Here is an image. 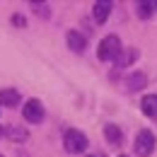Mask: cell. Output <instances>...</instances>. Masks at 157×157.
<instances>
[{
    "mask_svg": "<svg viewBox=\"0 0 157 157\" xmlns=\"http://www.w3.org/2000/svg\"><path fill=\"white\" fill-rule=\"evenodd\" d=\"M121 51H123V48H121V39L114 36V34H109V36H104V39L99 41L97 58L99 60H116Z\"/></svg>",
    "mask_w": 157,
    "mask_h": 157,
    "instance_id": "cell-1",
    "label": "cell"
},
{
    "mask_svg": "<svg viewBox=\"0 0 157 157\" xmlns=\"http://www.w3.org/2000/svg\"><path fill=\"white\" fill-rule=\"evenodd\" d=\"M63 145H65L68 152L78 155L82 150H87V136L80 133V131H75V128H70V131H65V136H63Z\"/></svg>",
    "mask_w": 157,
    "mask_h": 157,
    "instance_id": "cell-2",
    "label": "cell"
},
{
    "mask_svg": "<svg viewBox=\"0 0 157 157\" xmlns=\"http://www.w3.org/2000/svg\"><path fill=\"white\" fill-rule=\"evenodd\" d=\"M136 152L140 157H147L152 155V150H155V136H152V131H147V128H143V131H138L136 133Z\"/></svg>",
    "mask_w": 157,
    "mask_h": 157,
    "instance_id": "cell-3",
    "label": "cell"
},
{
    "mask_svg": "<svg viewBox=\"0 0 157 157\" xmlns=\"http://www.w3.org/2000/svg\"><path fill=\"white\" fill-rule=\"evenodd\" d=\"M22 114L29 123H41L44 121V106H41L39 99H29L24 106H22Z\"/></svg>",
    "mask_w": 157,
    "mask_h": 157,
    "instance_id": "cell-4",
    "label": "cell"
},
{
    "mask_svg": "<svg viewBox=\"0 0 157 157\" xmlns=\"http://www.w3.org/2000/svg\"><path fill=\"white\" fill-rule=\"evenodd\" d=\"M20 92L12 87H2L0 90V106H17L20 104Z\"/></svg>",
    "mask_w": 157,
    "mask_h": 157,
    "instance_id": "cell-5",
    "label": "cell"
},
{
    "mask_svg": "<svg viewBox=\"0 0 157 157\" xmlns=\"http://www.w3.org/2000/svg\"><path fill=\"white\" fill-rule=\"evenodd\" d=\"M68 46H70V51H75V53H82L85 48H87V39L80 34V32H68Z\"/></svg>",
    "mask_w": 157,
    "mask_h": 157,
    "instance_id": "cell-6",
    "label": "cell"
},
{
    "mask_svg": "<svg viewBox=\"0 0 157 157\" xmlns=\"http://www.w3.org/2000/svg\"><path fill=\"white\" fill-rule=\"evenodd\" d=\"M140 109H143L145 116L157 118V94H145L143 101H140Z\"/></svg>",
    "mask_w": 157,
    "mask_h": 157,
    "instance_id": "cell-7",
    "label": "cell"
},
{
    "mask_svg": "<svg viewBox=\"0 0 157 157\" xmlns=\"http://www.w3.org/2000/svg\"><path fill=\"white\" fill-rule=\"evenodd\" d=\"M94 20L97 22H106L109 17V12H111V2H106V0H101V2H94Z\"/></svg>",
    "mask_w": 157,
    "mask_h": 157,
    "instance_id": "cell-8",
    "label": "cell"
},
{
    "mask_svg": "<svg viewBox=\"0 0 157 157\" xmlns=\"http://www.w3.org/2000/svg\"><path fill=\"white\" fill-rule=\"evenodd\" d=\"M104 136H106L109 143L118 145V143H121V138H123V133H121V128H118L116 123H106V126H104Z\"/></svg>",
    "mask_w": 157,
    "mask_h": 157,
    "instance_id": "cell-9",
    "label": "cell"
},
{
    "mask_svg": "<svg viewBox=\"0 0 157 157\" xmlns=\"http://www.w3.org/2000/svg\"><path fill=\"white\" fill-rule=\"evenodd\" d=\"M152 7H155V2H145V0H143V2H138V5H136L138 15H140L143 20H147V17L152 15Z\"/></svg>",
    "mask_w": 157,
    "mask_h": 157,
    "instance_id": "cell-10",
    "label": "cell"
},
{
    "mask_svg": "<svg viewBox=\"0 0 157 157\" xmlns=\"http://www.w3.org/2000/svg\"><path fill=\"white\" fill-rule=\"evenodd\" d=\"M34 7H36V15H48V12H46V5H39V2H34Z\"/></svg>",
    "mask_w": 157,
    "mask_h": 157,
    "instance_id": "cell-11",
    "label": "cell"
},
{
    "mask_svg": "<svg viewBox=\"0 0 157 157\" xmlns=\"http://www.w3.org/2000/svg\"><path fill=\"white\" fill-rule=\"evenodd\" d=\"M12 22H15L17 27H24V17H20V15H15V17H12Z\"/></svg>",
    "mask_w": 157,
    "mask_h": 157,
    "instance_id": "cell-12",
    "label": "cell"
},
{
    "mask_svg": "<svg viewBox=\"0 0 157 157\" xmlns=\"http://www.w3.org/2000/svg\"><path fill=\"white\" fill-rule=\"evenodd\" d=\"M0 136H2V126H0Z\"/></svg>",
    "mask_w": 157,
    "mask_h": 157,
    "instance_id": "cell-13",
    "label": "cell"
},
{
    "mask_svg": "<svg viewBox=\"0 0 157 157\" xmlns=\"http://www.w3.org/2000/svg\"><path fill=\"white\" fill-rule=\"evenodd\" d=\"M155 10H157V2H155Z\"/></svg>",
    "mask_w": 157,
    "mask_h": 157,
    "instance_id": "cell-14",
    "label": "cell"
},
{
    "mask_svg": "<svg viewBox=\"0 0 157 157\" xmlns=\"http://www.w3.org/2000/svg\"><path fill=\"white\" fill-rule=\"evenodd\" d=\"M121 157H126V155H121Z\"/></svg>",
    "mask_w": 157,
    "mask_h": 157,
    "instance_id": "cell-15",
    "label": "cell"
},
{
    "mask_svg": "<svg viewBox=\"0 0 157 157\" xmlns=\"http://www.w3.org/2000/svg\"><path fill=\"white\" fill-rule=\"evenodd\" d=\"M87 157H92V155H87Z\"/></svg>",
    "mask_w": 157,
    "mask_h": 157,
    "instance_id": "cell-16",
    "label": "cell"
},
{
    "mask_svg": "<svg viewBox=\"0 0 157 157\" xmlns=\"http://www.w3.org/2000/svg\"><path fill=\"white\" fill-rule=\"evenodd\" d=\"M0 157H2V155H0Z\"/></svg>",
    "mask_w": 157,
    "mask_h": 157,
    "instance_id": "cell-17",
    "label": "cell"
}]
</instances>
